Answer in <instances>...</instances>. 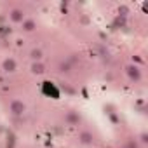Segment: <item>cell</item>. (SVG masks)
<instances>
[{"mask_svg":"<svg viewBox=\"0 0 148 148\" xmlns=\"http://www.w3.org/2000/svg\"><path fill=\"white\" fill-rule=\"evenodd\" d=\"M21 25H23V30H25V32H33V30L37 28V23H35L33 19H26V18H25V21H23Z\"/></svg>","mask_w":148,"mask_h":148,"instance_id":"6","label":"cell"},{"mask_svg":"<svg viewBox=\"0 0 148 148\" xmlns=\"http://www.w3.org/2000/svg\"><path fill=\"white\" fill-rule=\"evenodd\" d=\"M44 71H45V66L42 63H32V73H35V75H42Z\"/></svg>","mask_w":148,"mask_h":148,"instance_id":"7","label":"cell"},{"mask_svg":"<svg viewBox=\"0 0 148 148\" xmlns=\"http://www.w3.org/2000/svg\"><path fill=\"white\" fill-rule=\"evenodd\" d=\"M125 73L129 75V79L134 80V82L141 80V70H139V66H136V64H129V66H125Z\"/></svg>","mask_w":148,"mask_h":148,"instance_id":"2","label":"cell"},{"mask_svg":"<svg viewBox=\"0 0 148 148\" xmlns=\"http://www.w3.org/2000/svg\"><path fill=\"white\" fill-rule=\"evenodd\" d=\"M79 120H80V117H79L77 113H70V122H71V124H77Z\"/></svg>","mask_w":148,"mask_h":148,"instance_id":"9","label":"cell"},{"mask_svg":"<svg viewBox=\"0 0 148 148\" xmlns=\"http://www.w3.org/2000/svg\"><path fill=\"white\" fill-rule=\"evenodd\" d=\"M80 138H82V143H84V145H91V143H92V136H91L89 132H84Z\"/></svg>","mask_w":148,"mask_h":148,"instance_id":"8","label":"cell"},{"mask_svg":"<svg viewBox=\"0 0 148 148\" xmlns=\"http://www.w3.org/2000/svg\"><path fill=\"white\" fill-rule=\"evenodd\" d=\"M2 68H4L5 73H14L16 68H18V64H16V61H14L12 58H7V59H4V63H2Z\"/></svg>","mask_w":148,"mask_h":148,"instance_id":"3","label":"cell"},{"mask_svg":"<svg viewBox=\"0 0 148 148\" xmlns=\"http://www.w3.org/2000/svg\"><path fill=\"white\" fill-rule=\"evenodd\" d=\"M9 110H11V113H12L14 117H23V113L26 112V105H25L23 101H19V99H14V101L11 103Z\"/></svg>","mask_w":148,"mask_h":148,"instance_id":"1","label":"cell"},{"mask_svg":"<svg viewBox=\"0 0 148 148\" xmlns=\"http://www.w3.org/2000/svg\"><path fill=\"white\" fill-rule=\"evenodd\" d=\"M9 18H11L12 23H23L25 21V12L21 9H12L11 14H9Z\"/></svg>","mask_w":148,"mask_h":148,"instance_id":"4","label":"cell"},{"mask_svg":"<svg viewBox=\"0 0 148 148\" xmlns=\"http://www.w3.org/2000/svg\"><path fill=\"white\" fill-rule=\"evenodd\" d=\"M30 58H32V61H33V63H40V61H42V58H44L42 49H32V51H30Z\"/></svg>","mask_w":148,"mask_h":148,"instance_id":"5","label":"cell"},{"mask_svg":"<svg viewBox=\"0 0 148 148\" xmlns=\"http://www.w3.org/2000/svg\"><path fill=\"white\" fill-rule=\"evenodd\" d=\"M139 141H141L143 145H146V143H148V136H146V132H143V134L139 136Z\"/></svg>","mask_w":148,"mask_h":148,"instance_id":"10","label":"cell"}]
</instances>
